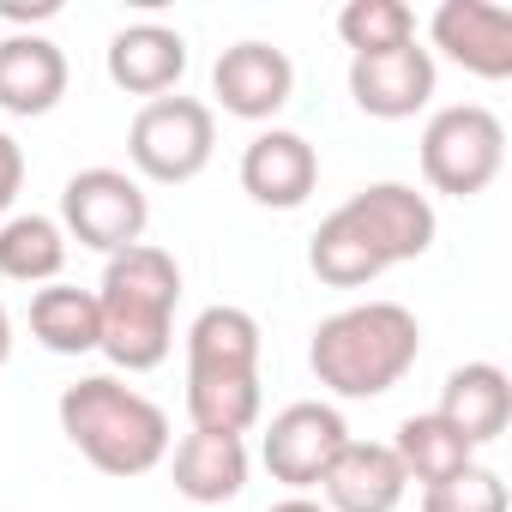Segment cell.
<instances>
[{"mask_svg": "<svg viewBox=\"0 0 512 512\" xmlns=\"http://www.w3.org/2000/svg\"><path fill=\"white\" fill-rule=\"evenodd\" d=\"M7 356H13V314L0 308V368H7Z\"/></svg>", "mask_w": 512, "mask_h": 512, "instance_id": "83f0119b", "label": "cell"}, {"mask_svg": "<svg viewBox=\"0 0 512 512\" xmlns=\"http://www.w3.org/2000/svg\"><path fill=\"white\" fill-rule=\"evenodd\" d=\"M506 169V127L482 103H446L422 127V175L434 193L476 199Z\"/></svg>", "mask_w": 512, "mask_h": 512, "instance_id": "5b68a950", "label": "cell"}, {"mask_svg": "<svg viewBox=\"0 0 512 512\" xmlns=\"http://www.w3.org/2000/svg\"><path fill=\"white\" fill-rule=\"evenodd\" d=\"M103 67H109V85L127 91V97H169L187 73V37L157 25V19H139V25H121L103 49Z\"/></svg>", "mask_w": 512, "mask_h": 512, "instance_id": "4fadbf2b", "label": "cell"}, {"mask_svg": "<svg viewBox=\"0 0 512 512\" xmlns=\"http://www.w3.org/2000/svg\"><path fill=\"white\" fill-rule=\"evenodd\" d=\"M422 356V326L404 302H356L314 326L308 368L332 398H386Z\"/></svg>", "mask_w": 512, "mask_h": 512, "instance_id": "7a4b0ae2", "label": "cell"}, {"mask_svg": "<svg viewBox=\"0 0 512 512\" xmlns=\"http://www.w3.org/2000/svg\"><path fill=\"white\" fill-rule=\"evenodd\" d=\"M31 338L55 356H91L103 338V314H97V290L79 284H43L31 296Z\"/></svg>", "mask_w": 512, "mask_h": 512, "instance_id": "d6986e66", "label": "cell"}, {"mask_svg": "<svg viewBox=\"0 0 512 512\" xmlns=\"http://www.w3.org/2000/svg\"><path fill=\"white\" fill-rule=\"evenodd\" d=\"M320 494H326V512H398L404 494H410V476H404L392 446L344 440V452L332 458Z\"/></svg>", "mask_w": 512, "mask_h": 512, "instance_id": "5bb4252c", "label": "cell"}, {"mask_svg": "<svg viewBox=\"0 0 512 512\" xmlns=\"http://www.w3.org/2000/svg\"><path fill=\"white\" fill-rule=\"evenodd\" d=\"M211 151H217V115L199 97H151L127 127V157L157 187H181L205 175Z\"/></svg>", "mask_w": 512, "mask_h": 512, "instance_id": "8992f818", "label": "cell"}, {"mask_svg": "<svg viewBox=\"0 0 512 512\" xmlns=\"http://www.w3.org/2000/svg\"><path fill=\"white\" fill-rule=\"evenodd\" d=\"M19 187H25V145L0 127V223H7V211H13V199H19Z\"/></svg>", "mask_w": 512, "mask_h": 512, "instance_id": "d4e9b609", "label": "cell"}, {"mask_svg": "<svg viewBox=\"0 0 512 512\" xmlns=\"http://www.w3.org/2000/svg\"><path fill=\"white\" fill-rule=\"evenodd\" d=\"M392 452H398V464H404V476L410 482H422V488H434V482H452L458 470H470L476 464V446L446 422V416H434V410H422V416H404L398 422V440H392Z\"/></svg>", "mask_w": 512, "mask_h": 512, "instance_id": "44dd1931", "label": "cell"}, {"mask_svg": "<svg viewBox=\"0 0 512 512\" xmlns=\"http://www.w3.org/2000/svg\"><path fill=\"white\" fill-rule=\"evenodd\" d=\"M55 416H61V434L79 446V458L103 476L127 482V476H145L169 458V416L145 392L121 386L115 374L73 380L61 392Z\"/></svg>", "mask_w": 512, "mask_h": 512, "instance_id": "277c9868", "label": "cell"}, {"mask_svg": "<svg viewBox=\"0 0 512 512\" xmlns=\"http://www.w3.org/2000/svg\"><path fill=\"white\" fill-rule=\"evenodd\" d=\"M320 187V151L290 133V127H266V133H253L247 151H241V193L253 205H266V211H296L308 205V193Z\"/></svg>", "mask_w": 512, "mask_h": 512, "instance_id": "7c38bea8", "label": "cell"}, {"mask_svg": "<svg viewBox=\"0 0 512 512\" xmlns=\"http://www.w3.org/2000/svg\"><path fill=\"white\" fill-rule=\"evenodd\" d=\"M434 55L422 43H398L380 55H350V97L374 121H410L434 103Z\"/></svg>", "mask_w": 512, "mask_h": 512, "instance_id": "9c48e42d", "label": "cell"}, {"mask_svg": "<svg viewBox=\"0 0 512 512\" xmlns=\"http://www.w3.org/2000/svg\"><path fill=\"white\" fill-rule=\"evenodd\" d=\"M422 512H506V482H500V470L470 464L452 482L422 488Z\"/></svg>", "mask_w": 512, "mask_h": 512, "instance_id": "cb8c5ba5", "label": "cell"}, {"mask_svg": "<svg viewBox=\"0 0 512 512\" xmlns=\"http://www.w3.org/2000/svg\"><path fill=\"white\" fill-rule=\"evenodd\" d=\"M55 13H61V0H31V7H25V0H0V19H7V25H43Z\"/></svg>", "mask_w": 512, "mask_h": 512, "instance_id": "484cf974", "label": "cell"}, {"mask_svg": "<svg viewBox=\"0 0 512 512\" xmlns=\"http://www.w3.org/2000/svg\"><path fill=\"white\" fill-rule=\"evenodd\" d=\"M266 410L260 374H187V416L205 434H247Z\"/></svg>", "mask_w": 512, "mask_h": 512, "instance_id": "7402d4cb", "label": "cell"}, {"mask_svg": "<svg viewBox=\"0 0 512 512\" xmlns=\"http://www.w3.org/2000/svg\"><path fill=\"white\" fill-rule=\"evenodd\" d=\"M175 302H181L175 253H163L151 241H139L127 253H109L103 284H97V314H103L97 350L127 374L157 368L175 344Z\"/></svg>", "mask_w": 512, "mask_h": 512, "instance_id": "3957f363", "label": "cell"}, {"mask_svg": "<svg viewBox=\"0 0 512 512\" xmlns=\"http://www.w3.org/2000/svg\"><path fill=\"white\" fill-rule=\"evenodd\" d=\"M290 91H296L290 55L272 49V43H260V37L223 49L217 67H211V97H217L223 115H235V121H272V115L290 103Z\"/></svg>", "mask_w": 512, "mask_h": 512, "instance_id": "8fae6325", "label": "cell"}, {"mask_svg": "<svg viewBox=\"0 0 512 512\" xmlns=\"http://www.w3.org/2000/svg\"><path fill=\"white\" fill-rule=\"evenodd\" d=\"M61 97H67V55L55 37H37V31L0 37V109L31 121V115H49Z\"/></svg>", "mask_w": 512, "mask_h": 512, "instance_id": "9a60e30c", "label": "cell"}, {"mask_svg": "<svg viewBox=\"0 0 512 512\" xmlns=\"http://www.w3.org/2000/svg\"><path fill=\"white\" fill-rule=\"evenodd\" d=\"M434 416H446L470 446H494L506 434V422H512V380H506V368H494V362L452 368L446 386H440Z\"/></svg>", "mask_w": 512, "mask_h": 512, "instance_id": "2e32d148", "label": "cell"}, {"mask_svg": "<svg viewBox=\"0 0 512 512\" xmlns=\"http://www.w3.org/2000/svg\"><path fill=\"white\" fill-rule=\"evenodd\" d=\"M169 476H175V494L193 500V506H223L247 488V440L241 434H205L193 428L175 458H169Z\"/></svg>", "mask_w": 512, "mask_h": 512, "instance_id": "e0dca14e", "label": "cell"}, {"mask_svg": "<svg viewBox=\"0 0 512 512\" xmlns=\"http://www.w3.org/2000/svg\"><path fill=\"white\" fill-rule=\"evenodd\" d=\"M260 320L247 308H205L193 326H187V374H260Z\"/></svg>", "mask_w": 512, "mask_h": 512, "instance_id": "ac0fdd59", "label": "cell"}, {"mask_svg": "<svg viewBox=\"0 0 512 512\" xmlns=\"http://www.w3.org/2000/svg\"><path fill=\"white\" fill-rule=\"evenodd\" d=\"M67 241L91 247V253H127L145 241V223H151V199L139 187V175L127 169H79L67 187H61V217Z\"/></svg>", "mask_w": 512, "mask_h": 512, "instance_id": "52a82bcc", "label": "cell"}, {"mask_svg": "<svg viewBox=\"0 0 512 512\" xmlns=\"http://www.w3.org/2000/svg\"><path fill=\"white\" fill-rule=\"evenodd\" d=\"M338 37L350 55H380V49L416 43V13L404 0H350L338 13Z\"/></svg>", "mask_w": 512, "mask_h": 512, "instance_id": "603a6c76", "label": "cell"}, {"mask_svg": "<svg viewBox=\"0 0 512 512\" xmlns=\"http://www.w3.org/2000/svg\"><path fill=\"white\" fill-rule=\"evenodd\" d=\"M428 37L464 73L512 79V7H500V0H446V7L428 19Z\"/></svg>", "mask_w": 512, "mask_h": 512, "instance_id": "30bf717a", "label": "cell"}, {"mask_svg": "<svg viewBox=\"0 0 512 512\" xmlns=\"http://www.w3.org/2000/svg\"><path fill=\"white\" fill-rule=\"evenodd\" d=\"M272 512H326V506H320V500H308V494H290V500H278Z\"/></svg>", "mask_w": 512, "mask_h": 512, "instance_id": "4316f807", "label": "cell"}, {"mask_svg": "<svg viewBox=\"0 0 512 512\" xmlns=\"http://www.w3.org/2000/svg\"><path fill=\"white\" fill-rule=\"evenodd\" d=\"M350 428L338 416V404H320V398H302V404H284L272 422H266V440H260V458L272 470V482H284L290 494H308L326 482L332 458L344 452Z\"/></svg>", "mask_w": 512, "mask_h": 512, "instance_id": "ba28073f", "label": "cell"}, {"mask_svg": "<svg viewBox=\"0 0 512 512\" xmlns=\"http://www.w3.org/2000/svg\"><path fill=\"white\" fill-rule=\"evenodd\" d=\"M434 205L428 193H416L410 181H368L362 193H350L308 241V266L320 284L332 290H362L380 272L422 260L434 247Z\"/></svg>", "mask_w": 512, "mask_h": 512, "instance_id": "6da1fadb", "label": "cell"}, {"mask_svg": "<svg viewBox=\"0 0 512 512\" xmlns=\"http://www.w3.org/2000/svg\"><path fill=\"white\" fill-rule=\"evenodd\" d=\"M61 266H67V229L43 211H19L0 223V278L13 284H61Z\"/></svg>", "mask_w": 512, "mask_h": 512, "instance_id": "ffe728a7", "label": "cell"}]
</instances>
